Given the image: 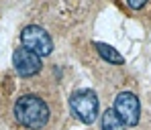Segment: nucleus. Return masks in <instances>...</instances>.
<instances>
[{"label": "nucleus", "mask_w": 151, "mask_h": 130, "mask_svg": "<svg viewBox=\"0 0 151 130\" xmlns=\"http://www.w3.org/2000/svg\"><path fill=\"white\" fill-rule=\"evenodd\" d=\"M14 118L19 120L21 126L29 130H43L49 124L51 112L41 96L25 94L14 102Z\"/></svg>", "instance_id": "obj_1"}, {"label": "nucleus", "mask_w": 151, "mask_h": 130, "mask_svg": "<svg viewBox=\"0 0 151 130\" xmlns=\"http://www.w3.org/2000/svg\"><path fill=\"white\" fill-rule=\"evenodd\" d=\"M94 49L98 51V55H100L108 65H125V57L116 51L114 47H110V45H106V43L96 41V43H94Z\"/></svg>", "instance_id": "obj_6"}, {"label": "nucleus", "mask_w": 151, "mask_h": 130, "mask_svg": "<svg viewBox=\"0 0 151 130\" xmlns=\"http://www.w3.org/2000/svg\"><path fill=\"white\" fill-rule=\"evenodd\" d=\"M21 41H23V47H27L33 53H37L41 59L51 55V51H53V41H51L49 33L39 25L25 26L23 33H21Z\"/></svg>", "instance_id": "obj_3"}, {"label": "nucleus", "mask_w": 151, "mask_h": 130, "mask_svg": "<svg viewBox=\"0 0 151 130\" xmlns=\"http://www.w3.org/2000/svg\"><path fill=\"white\" fill-rule=\"evenodd\" d=\"M100 130H125V122L114 110H104L100 116Z\"/></svg>", "instance_id": "obj_7"}, {"label": "nucleus", "mask_w": 151, "mask_h": 130, "mask_svg": "<svg viewBox=\"0 0 151 130\" xmlns=\"http://www.w3.org/2000/svg\"><path fill=\"white\" fill-rule=\"evenodd\" d=\"M12 65H14V71L21 77H33L41 71L43 59L37 53L29 51L27 47H17L12 53Z\"/></svg>", "instance_id": "obj_5"}, {"label": "nucleus", "mask_w": 151, "mask_h": 130, "mask_svg": "<svg viewBox=\"0 0 151 130\" xmlns=\"http://www.w3.org/2000/svg\"><path fill=\"white\" fill-rule=\"evenodd\" d=\"M127 4H129L133 10H139V8H143V6L147 4V0H127Z\"/></svg>", "instance_id": "obj_8"}, {"label": "nucleus", "mask_w": 151, "mask_h": 130, "mask_svg": "<svg viewBox=\"0 0 151 130\" xmlns=\"http://www.w3.org/2000/svg\"><path fill=\"white\" fill-rule=\"evenodd\" d=\"M119 118L125 122V126H137L141 120V102L133 92H121L114 98V108H112Z\"/></svg>", "instance_id": "obj_4"}, {"label": "nucleus", "mask_w": 151, "mask_h": 130, "mask_svg": "<svg viewBox=\"0 0 151 130\" xmlns=\"http://www.w3.org/2000/svg\"><path fill=\"white\" fill-rule=\"evenodd\" d=\"M70 110L76 118L84 124H94L100 112V104L98 98L92 90L84 87V90H76L70 96Z\"/></svg>", "instance_id": "obj_2"}]
</instances>
